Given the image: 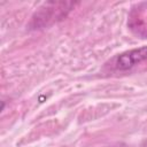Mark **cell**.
Returning a JSON list of instances; mask_svg holds the SVG:
<instances>
[{
    "label": "cell",
    "instance_id": "7a4b0ae2",
    "mask_svg": "<svg viewBox=\"0 0 147 147\" xmlns=\"http://www.w3.org/2000/svg\"><path fill=\"white\" fill-rule=\"evenodd\" d=\"M76 3L74 2H47L44 3L42 7L36 11L32 17V26L33 29H39L44 26H48L49 24L55 23L56 21L62 20L67 15Z\"/></svg>",
    "mask_w": 147,
    "mask_h": 147
},
{
    "label": "cell",
    "instance_id": "3957f363",
    "mask_svg": "<svg viewBox=\"0 0 147 147\" xmlns=\"http://www.w3.org/2000/svg\"><path fill=\"white\" fill-rule=\"evenodd\" d=\"M129 29L140 38H147V1L134 5L127 16Z\"/></svg>",
    "mask_w": 147,
    "mask_h": 147
},
{
    "label": "cell",
    "instance_id": "6da1fadb",
    "mask_svg": "<svg viewBox=\"0 0 147 147\" xmlns=\"http://www.w3.org/2000/svg\"><path fill=\"white\" fill-rule=\"evenodd\" d=\"M145 62H147V46L130 49L115 55L105 63L103 69L111 74L131 72Z\"/></svg>",
    "mask_w": 147,
    "mask_h": 147
}]
</instances>
